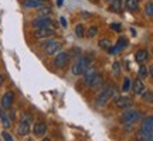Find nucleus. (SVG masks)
Listing matches in <instances>:
<instances>
[{"label": "nucleus", "instance_id": "dca6fc26", "mask_svg": "<svg viewBox=\"0 0 153 141\" xmlns=\"http://www.w3.org/2000/svg\"><path fill=\"white\" fill-rule=\"evenodd\" d=\"M115 106L119 109H125L128 106H131V99L125 98V96H118L116 100H115Z\"/></svg>", "mask_w": 153, "mask_h": 141}, {"label": "nucleus", "instance_id": "ea45409f", "mask_svg": "<svg viewBox=\"0 0 153 141\" xmlns=\"http://www.w3.org/2000/svg\"><path fill=\"white\" fill-rule=\"evenodd\" d=\"M104 1H109V0H104Z\"/></svg>", "mask_w": 153, "mask_h": 141}, {"label": "nucleus", "instance_id": "f03ea898", "mask_svg": "<svg viewBox=\"0 0 153 141\" xmlns=\"http://www.w3.org/2000/svg\"><path fill=\"white\" fill-rule=\"evenodd\" d=\"M114 95H115V86L114 85H105V86H102L101 87V92L98 93V96H97V99H95L97 106H99V107L105 106V104L112 99Z\"/></svg>", "mask_w": 153, "mask_h": 141}, {"label": "nucleus", "instance_id": "aec40b11", "mask_svg": "<svg viewBox=\"0 0 153 141\" xmlns=\"http://www.w3.org/2000/svg\"><path fill=\"white\" fill-rule=\"evenodd\" d=\"M102 85H104V79H102V76L97 75V78L91 82V85H89V86L92 87V89H101V87H102Z\"/></svg>", "mask_w": 153, "mask_h": 141}, {"label": "nucleus", "instance_id": "5701e85b", "mask_svg": "<svg viewBox=\"0 0 153 141\" xmlns=\"http://www.w3.org/2000/svg\"><path fill=\"white\" fill-rule=\"evenodd\" d=\"M145 14L149 17H153V1H148L145 6Z\"/></svg>", "mask_w": 153, "mask_h": 141}, {"label": "nucleus", "instance_id": "7c9ffc66", "mask_svg": "<svg viewBox=\"0 0 153 141\" xmlns=\"http://www.w3.org/2000/svg\"><path fill=\"white\" fill-rule=\"evenodd\" d=\"M119 70H120V64L119 62H115L114 64V72L115 73H119Z\"/></svg>", "mask_w": 153, "mask_h": 141}, {"label": "nucleus", "instance_id": "f3484780", "mask_svg": "<svg viewBox=\"0 0 153 141\" xmlns=\"http://www.w3.org/2000/svg\"><path fill=\"white\" fill-rule=\"evenodd\" d=\"M122 6H123V1H122V0H111L109 9L112 13H120Z\"/></svg>", "mask_w": 153, "mask_h": 141}, {"label": "nucleus", "instance_id": "6ab92c4d", "mask_svg": "<svg viewBox=\"0 0 153 141\" xmlns=\"http://www.w3.org/2000/svg\"><path fill=\"white\" fill-rule=\"evenodd\" d=\"M125 7L129 11H136L139 9V0H126Z\"/></svg>", "mask_w": 153, "mask_h": 141}, {"label": "nucleus", "instance_id": "39448f33", "mask_svg": "<svg viewBox=\"0 0 153 141\" xmlns=\"http://www.w3.org/2000/svg\"><path fill=\"white\" fill-rule=\"evenodd\" d=\"M88 66H89V59H88L87 57H79V58L74 62L71 70L74 75H82V73L87 70Z\"/></svg>", "mask_w": 153, "mask_h": 141}, {"label": "nucleus", "instance_id": "72a5a7b5", "mask_svg": "<svg viewBox=\"0 0 153 141\" xmlns=\"http://www.w3.org/2000/svg\"><path fill=\"white\" fill-rule=\"evenodd\" d=\"M149 75L152 76V79H153V65H150V68H149Z\"/></svg>", "mask_w": 153, "mask_h": 141}, {"label": "nucleus", "instance_id": "412c9836", "mask_svg": "<svg viewBox=\"0 0 153 141\" xmlns=\"http://www.w3.org/2000/svg\"><path fill=\"white\" fill-rule=\"evenodd\" d=\"M115 47L119 49V51H122L123 48H126V47H128V40H126L125 37H119V38H118V44H116Z\"/></svg>", "mask_w": 153, "mask_h": 141}, {"label": "nucleus", "instance_id": "6e6552de", "mask_svg": "<svg viewBox=\"0 0 153 141\" xmlns=\"http://www.w3.org/2000/svg\"><path fill=\"white\" fill-rule=\"evenodd\" d=\"M82 75H84V78H82V82H84L85 85H88V86H89V85H91V82H92L94 79L97 78L98 72H97V69H95L94 66L89 65V66L87 68V70H85V72H84Z\"/></svg>", "mask_w": 153, "mask_h": 141}, {"label": "nucleus", "instance_id": "473e14b6", "mask_svg": "<svg viewBox=\"0 0 153 141\" xmlns=\"http://www.w3.org/2000/svg\"><path fill=\"white\" fill-rule=\"evenodd\" d=\"M60 21H61V26H62V27L65 28V27H67V20H65V17H61V18H60Z\"/></svg>", "mask_w": 153, "mask_h": 141}, {"label": "nucleus", "instance_id": "e433bc0d", "mask_svg": "<svg viewBox=\"0 0 153 141\" xmlns=\"http://www.w3.org/2000/svg\"><path fill=\"white\" fill-rule=\"evenodd\" d=\"M145 141H153V136H152V137H149L148 140H145Z\"/></svg>", "mask_w": 153, "mask_h": 141}, {"label": "nucleus", "instance_id": "9b49d317", "mask_svg": "<svg viewBox=\"0 0 153 141\" xmlns=\"http://www.w3.org/2000/svg\"><path fill=\"white\" fill-rule=\"evenodd\" d=\"M14 100V93L13 92H6L1 98V109H10Z\"/></svg>", "mask_w": 153, "mask_h": 141}, {"label": "nucleus", "instance_id": "4be33fe9", "mask_svg": "<svg viewBox=\"0 0 153 141\" xmlns=\"http://www.w3.org/2000/svg\"><path fill=\"white\" fill-rule=\"evenodd\" d=\"M137 75H139V79H145V78H148V75H149V69L146 66L142 65L139 68V70H137Z\"/></svg>", "mask_w": 153, "mask_h": 141}, {"label": "nucleus", "instance_id": "a211bd4d", "mask_svg": "<svg viewBox=\"0 0 153 141\" xmlns=\"http://www.w3.org/2000/svg\"><path fill=\"white\" fill-rule=\"evenodd\" d=\"M0 119H1V123H3V126H4L6 129H9L11 126V120H10V117L7 116V113L4 112V109L0 110Z\"/></svg>", "mask_w": 153, "mask_h": 141}, {"label": "nucleus", "instance_id": "4c0bfd02", "mask_svg": "<svg viewBox=\"0 0 153 141\" xmlns=\"http://www.w3.org/2000/svg\"><path fill=\"white\" fill-rule=\"evenodd\" d=\"M41 141H50V138H43Z\"/></svg>", "mask_w": 153, "mask_h": 141}, {"label": "nucleus", "instance_id": "1a4fd4ad", "mask_svg": "<svg viewBox=\"0 0 153 141\" xmlns=\"http://www.w3.org/2000/svg\"><path fill=\"white\" fill-rule=\"evenodd\" d=\"M31 24H33L36 28H44V27H51V18L50 17H41L38 16L36 17L33 21H31Z\"/></svg>", "mask_w": 153, "mask_h": 141}, {"label": "nucleus", "instance_id": "f8f14e48", "mask_svg": "<svg viewBox=\"0 0 153 141\" xmlns=\"http://www.w3.org/2000/svg\"><path fill=\"white\" fill-rule=\"evenodd\" d=\"M132 90H133L135 95H143V93L146 92V86H145V83H143L142 79L133 81V83H132Z\"/></svg>", "mask_w": 153, "mask_h": 141}, {"label": "nucleus", "instance_id": "2f4dec72", "mask_svg": "<svg viewBox=\"0 0 153 141\" xmlns=\"http://www.w3.org/2000/svg\"><path fill=\"white\" fill-rule=\"evenodd\" d=\"M111 28L115 31H120V24H111Z\"/></svg>", "mask_w": 153, "mask_h": 141}, {"label": "nucleus", "instance_id": "c9c22d12", "mask_svg": "<svg viewBox=\"0 0 153 141\" xmlns=\"http://www.w3.org/2000/svg\"><path fill=\"white\" fill-rule=\"evenodd\" d=\"M57 6H62V0H57Z\"/></svg>", "mask_w": 153, "mask_h": 141}, {"label": "nucleus", "instance_id": "cd10ccee", "mask_svg": "<svg viewBox=\"0 0 153 141\" xmlns=\"http://www.w3.org/2000/svg\"><path fill=\"white\" fill-rule=\"evenodd\" d=\"M142 98H143V100H145V102H148V103H153V93L152 92H145L142 95Z\"/></svg>", "mask_w": 153, "mask_h": 141}, {"label": "nucleus", "instance_id": "423d86ee", "mask_svg": "<svg viewBox=\"0 0 153 141\" xmlns=\"http://www.w3.org/2000/svg\"><path fill=\"white\" fill-rule=\"evenodd\" d=\"M43 49L45 55H55L60 52L61 49V43L57 40H50L47 43L43 44Z\"/></svg>", "mask_w": 153, "mask_h": 141}, {"label": "nucleus", "instance_id": "c756f323", "mask_svg": "<svg viewBox=\"0 0 153 141\" xmlns=\"http://www.w3.org/2000/svg\"><path fill=\"white\" fill-rule=\"evenodd\" d=\"M1 137H3V140H4V141H13L11 136L7 133V131H3V133H1Z\"/></svg>", "mask_w": 153, "mask_h": 141}, {"label": "nucleus", "instance_id": "c85d7f7f", "mask_svg": "<svg viewBox=\"0 0 153 141\" xmlns=\"http://www.w3.org/2000/svg\"><path fill=\"white\" fill-rule=\"evenodd\" d=\"M97 33H98V27H97V26H92V27L88 28L87 35L89 38H92V37H95V35H97Z\"/></svg>", "mask_w": 153, "mask_h": 141}, {"label": "nucleus", "instance_id": "0eeeda50", "mask_svg": "<svg viewBox=\"0 0 153 141\" xmlns=\"http://www.w3.org/2000/svg\"><path fill=\"white\" fill-rule=\"evenodd\" d=\"M68 62H70V54H68V52H65V51H60L58 54L55 55L54 65L57 66V68H64Z\"/></svg>", "mask_w": 153, "mask_h": 141}, {"label": "nucleus", "instance_id": "bb28decb", "mask_svg": "<svg viewBox=\"0 0 153 141\" xmlns=\"http://www.w3.org/2000/svg\"><path fill=\"white\" fill-rule=\"evenodd\" d=\"M84 33H85V30H84V26L82 24H76L75 26V34L76 37H84Z\"/></svg>", "mask_w": 153, "mask_h": 141}, {"label": "nucleus", "instance_id": "ddd939ff", "mask_svg": "<svg viewBox=\"0 0 153 141\" xmlns=\"http://www.w3.org/2000/svg\"><path fill=\"white\" fill-rule=\"evenodd\" d=\"M45 131H47V124H45L44 121H36V123H34V127H33L34 136L41 137L45 134Z\"/></svg>", "mask_w": 153, "mask_h": 141}, {"label": "nucleus", "instance_id": "20e7f679", "mask_svg": "<svg viewBox=\"0 0 153 141\" xmlns=\"http://www.w3.org/2000/svg\"><path fill=\"white\" fill-rule=\"evenodd\" d=\"M30 124H31V116L28 113H24L20 119V123H19V127H17V133L19 136H27L30 133Z\"/></svg>", "mask_w": 153, "mask_h": 141}, {"label": "nucleus", "instance_id": "f704fd0d", "mask_svg": "<svg viewBox=\"0 0 153 141\" xmlns=\"http://www.w3.org/2000/svg\"><path fill=\"white\" fill-rule=\"evenodd\" d=\"M3 82H4V76H3L1 73H0V86L3 85Z\"/></svg>", "mask_w": 153, "mask_h": 141}, {"label": "nucleus", "instance_id": "7ed1b4c3", "mask_svg": "<svg viewBox=\"0 0 153 141\" xmlns=\"http://www.w3.org/2000/svg\"><path fill=\"white\" fill-rule=\"evenodd\" d=\"M140 119H142V113L139 110H135V109H128L120 116V121L125 126H133Z\"/></svg>", "mask_w": 153, "mask_h": 141}, {"label": "nucleus", "instance_id": "a878e982", "mask_svg": "<svg viewBox=\"0 0 153 141\" xmlns=\"http://www.w3.org/2000/svg\"><path fill=\"white\" fill-rule=\"evenodd\" d=\"M99 47L109 51V49H111V41H109V40H106V38H102V40L99 41Z\"/></svg>", "mask_w": 153, "mask_h": 141}, {"label": "nucleus", "instance_id": "f257e3e1", "mask_svg": "<svg viewBox=\"0 0 153 141\" xmlns=\"http://www.w3.org/2000/svg\"><path fill=\"white\" fill-rule=\"evenodd\" d=\"M152 136H153V116H149V117L143 120V123L140 124V129L136 133V138L139 141H145Z\"/></svg>", "mask_w": 153, "mask_h": 141}, {"label": "nucleus", "instance_id": "2eb2a0df", "mask_svg": "<svg viewBox=\"0 0 153 141\" xmlns=\"http://www.w3.org/2000/svg\"><path fill=\"white\" fill-rule=\"evenodd\" d=\"M149 58V52L148 49H139L136 54H135V59H136V62H139V64H145L146 61H148Z\"/></svg>", "mask_w": 153, "mask_h": 141}, {"label": "nucleus", "instance_id": "393cba45", "mask_svg": "<svg viewBox=\"0 0 153 141\" xmlns=\"http://www.w3.org/2000/svg\"><path fill=\"white\" fill-rule=\"evenodd\" d=\"M50 13H51V7H40V10H38V16L48 17Z\"/></svg>", "mask_w": 153, "mask_h": 141}, {"label": "nucleus", "instance_id": "9d476101", "mask_svg": "<svg viewBox=\"0 0 153 141\" xmlns=\"http://www.w3.org/2000/svg\"><path fill=\"white\" fill-rule=\"evenodd\" d=\"M54 35V28L53 27H44V28H37L34 31V37L36 38H48Z\"/></svg>", "mask_w": 153, "mask_h": 141}, {"label": "nucleus", "instance_id": "58836bf2", "mask_svg": "<svg viewBox=\"0 0 153 141\" xmlns=\"http://www.w3.org/2000/svg\"><path fill=\"white\" fill-rule=\"evenodd\" d=\"M152 54H153V47H152Z\"/></svg>", "mask_w": 153, "mask_h": 141}, {"label": "nucleus", "instance_id": "4468645a", "mask_svg": "<svg viewBox=\"0 0 153 141\" xmlns=\"http://www.w3.org/2000/svg\"><path fill=\"white\" fill-rule=\"evenodd\" d=\"M44 1L45 0H24L23 6L26 9H40V7H43Z\"/></svg>", "mask_w": 153, "mask_h": 141}, {"label": "nucleus", "instance_id": "b1692460", "mask_svg": "<svg viewBox=\"0 0 153 141\" xmlns=\"http://www.w3.org/2000/svg\"><path fill=\"white\" fill-rule=\"evenodd\" d=\"M132 89V82L129 78H125L123 79V83H122V90L123 92H128V90H131Z\"/></svg>", "mask_w": 153, "mask_h": 141}]
</instances>
